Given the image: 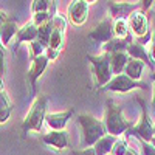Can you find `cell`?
Listing matches in <instances>:
<instances>
[{
  "label": "cell",
  "mask_w": 155,
  "mask_h": 155,
  "mask_svg": "<svg viewBox=\"0 0 155 155\" xmlns=\"http://www.w3.org/2000/svg\"><path fill=\"white\" fill-rule=\"evenodd\" d=\"M76 120L81 127V134H82V141H81L82 147H92L101 137L107 135L104 121L95 118L93 115L79 113V115H76Z\"/></svg>",
  "instance_id": "obj_1"
},
{
  "label": "cell",
  "mask_w": 155,
  "mask_h": 155,
  "mask_svg": "<svg viewBox=\"0 0 155 155\" xmlns=\"http://www.w3.org/2000/svg\"><path fill=\"white\" fill-rule=\"evenodd\" d=\"M104 126L107 129V134H110L113 137H120V135H124L134 124L124 118L123 116V109L118 104H115L113 99L109 98L106 101Z\"/></svg>",
  "instance_id": "obj_2"
},
{
  "label": "cell",
  "mask_w": 155,
  "mask_h": 155,
  "mask_svg": "<svg viewBox=\"0 0 155 155\" xmlns=\"http://www.w3.org/2000/svg\"><path fill=\"white\" fill-rule=\"evenodd\" d=\"M47 104L48 99L44 95H39L34 98L33 104L25 116V120L22 123V132L23 135H27L28 132H41L44 123H45V116H47Z\"/></svg>",
  "instance_id": "obj_3"
},
{
  "label": "cell",
  "mask_w": 155,
  "mask_h": 155,
  "mask_svg": "<svg viewBox=\"0 0 155 155\" xmlns=\"http://www.w3.org/2000/svg\"><path fill=\"white\" fill-rule=\"evenodd\" d=\"M87 61L92 65V71L95 76V88L99 90L101 87H104L112 78V68H110V53H106L102 51L98 56H87Z\"/></svg>",
  "instance_id": "obj_4"
},
{
  "label": "cell",
  "mask_w": 155,
  "mask_h": 155,
  "mask_svg": "<svg viewBox=\"0 0 155 155\" xmlns=\"http://www.w3.org/2000/svg\"><path fill=\"white\" fill-rule=\"evenodd\" d=\"M137 101H138V104L141 107V118H140V121L137 124H134L124 134V138L127 140L129 137H135L137 140L150 141L152 137L155 135V132H153V123H152V120L149 118V115H147V107H146L144 99L137 98Z\"/></svg>",
  "instance_id": "obj_5"
},
{
  "label": "cell",
  "mask_w": 155,
  "mask_h": 155,
  "mask_svg": "<svg viewBox=\"0 0 155 155\" xmlns=\"http://www.w3.org/2000/svg\"><path fill=\"white\" fill-rule=\"evenodd\" d=\"M135 88H147V84L141 82V81H135L132 78H129L127 74L121 73V74H115L99 90H102V92H112V93H127V92H132Z\"/></svg>",
  "instance_id": "obj_6"
},
{
  "label": "cell",
  "mask_w": 155,
  "mask_h": 155,
  "mask_svg": "<svg viewBox=\"0 0 155 155\" xmlns=\"http://www.w3.org/2000/svg\"><path fill=\"white\" fill-rule=\"evenodd\" d=\"M51 23H53V28H51V36H50V42L48 47L61 51L64 47V42H65V30H67V20L62 14H58L51 19Z\"/></svg>",
  "instance_id": "obj_7"
},
{
  "label": "cell",
  "mask_w": 155,
  "mask_h": 155,
  "mask_svg": "<svg viewBox=\"0 0 155 155\" xmlns=\"http://www.w3.org/2000/svg\"><path fill=\"white\" fill-rule=\"evenodd\" d=\"M88 8L90 5L85 0H71L67 8V17L74 27H81L88 19Z\"/></svg>",
  "instance_id": "obj_8"
},
{
  "label": "cell",
  "mask_w": 155,
  "mask_h": 155,
  "mask_svg": "<svg viewBox=\"0 0 155 155\" xmlns=\"http://www.w3.org/2000/svg\"><path fill=\"white\" fill-rule=\"evenodd\" d=\"M127 25H129V30H130V33H132L135 37L144 36L146 33L150 31L147 14H146V11H143L141 8L137 9V11H134L132 14L127 17Z\"/></svg>",
  "instance_id": "obj_9"
},
{
  "label": "cell",
  "mask_w": 155,
  "mask_h": 155,
  "mask_svg": "<svg viewBox=\"0 0 155 155\" xmlns=\"http://www.w3.org/2000/svg\"><path fill=\"white\" fill-rule=\"evenodd\" d=\"M48 58L45 54H41L34 59H31V65L28 68V73H27V79H28V84H30V88H31V95H34L36 92V82L37 79L44 74V71L47 70V65H48Z\"/></svg>",
  "instance_id": "obj_10"
},
{
  "label": "cell",
  "mask_w": 155,
  "mask_h": 155,
  "mask_svg": "<svg viewBox=\"0 0 155 155\" xmlns=\"http://www.w3.org/2000/svg\"><path fill=\"white\" fill-rule=\"evenodd\" d=\"M113 37V28H112V19H104L99 22L92 31L88 33V39H92L96 44H106Z\"/></svg>",
  "instance_id": "obj_11"
},
{
  "label": "cell",
  "mask_w": 155,
  "mask_h": 155,
  "mask_svg": "<svg viewBox=\"0 0 155 155\" xmlns=\"http://www.w3.org/2000/svg\"><path fill=\"white\" fill-rule=\"evenodd\" d=\"M140 3H129V2H110L109 3V16L112 20L116 19H127L134 11L140 9Z\"/></svg>",
  "instance_id": "obj_12"
},
{
  "label": "cell",
  "mask_w": 155,
  "mask_h": 155,
  "mask_svg": "<svg viewBox=\"0 0 155 155\" xmlns=\"http://www.w3.org/2000/svg\"><path fill=\"white\" fill-rule=\"evenodd\" d=\"M42 143L54 147L56 150H62L68 147V132L65 129H61V130H50L48 134L42 135Z\"/></svg>",
  "instance_id": "obj_13"
},
{
  "label": "cell",
  "mask_w": 155,
  "mask_h": 155,
  "mask_svg": "<svg viewBox=\"0 0 155 155\" xmlns=\"http://www.w3.org/2000/svg\"><path fill=\"white\" fill-rule=\"evenodd\" d=\"M74 110L68 109V110H62V112H53V113H47L45 116V123L51 130H61L65 129L67 123L73 118Z\"/></svg>",
  "instance_id": "obj_14"
},
{
  "label": "cell",
  "mask_w": 155,
  "mask_h": 155,
  "mask_svg": "<svg viewBox=\"0 0 155 155\" xmlns=\"http://www.w3.org/2000/svg\"><path fill=\"white\" fill-rule=\"evenodd\" d=\"M37 39V27L33 23V20L31 22H27L23 25L22 28H19L17 30V34H16V44H14V47H12V51H16L19 50V47H20V44H23V42H31V41H36Z\"/></svg>",
  "instance_id": "obj_15"
},
{
  "label": "cell",
  "mask_w": 155,
  "mask_h": 155,
  "mask_svg": "<svg viewBox=\"0 0 155 155\" xmlns=\"http://www.w3.org/2000/svg\"><path fill=\"white\" fill-rule=\"evenodd\" d=\"M126 53L130 56V58H134V59H140V61H143L144 64H146V67H149L152 71L155 70V61L150 58V53L146 50V47H143V45H140V44H137L135 41L129 45V48H127V51Z\"/></svg>",
  "instance_id": "obj_16"
},
{
  "label": "cell",
  "mask_w": 155,
  "mask_h": 155,
  "mask_svg": "<svg viewBox=\"0 0 155 155\" xmlns=\"http://www.w3.org/2000/svg\"><path fill=\"white\" fill-rule=\"evenodd\" d=\"M134 42V39H132V33L129 34L127 37H112L109 42L106 44H102V51H106V53H126L129 45H130Z\"/></svg>",
  "instance_id": "obj_17"
},
{
  "label": "cell",
  "mask_w": 155,
  "mask_h": 155,
  "mask_svg": "<svg viewBox=\"0 0 155 155\" xmlns=\"http://www.w3.org/2000/svg\"><path fill=\"white\" fill-rule=\"evenodd\" d=\"M17 30H19L17 22L8 17V20L2 25V28H0V45L3 48H6L9 45V42L12 41V37H16Z\"/></svg>",
  "instance_id": "obj_18"
},
{
  "label": "cell",
  "mask_w": 155,
  "mask_h": 155,
  "mask_svg": "<svg viewBox=\"0 0 155 155\" xmlns=\"http://www.w3.org/2000/svg\"><path fill=\"white\" fill-rule=\"evenodd\" d=\"M144 67H146V64L143 61H140V59H134L129 56V61L126 64V67H124V74H127L129 78H132V79L135 81H140V78L141 74H143L144 71Z\"/></svg>",
  "instance_id": "obj_19"
},
{
  "label": "cell",
  "mask_w": 155,
  "mask_h": 155,
  "mask_svg": "<svg viewBox=\"0 0 155 155\" xmlns=\"http://www.w3.org/2000/svg\"><path fill=\"white\" fill-rule=\"evenodd\" d=\"M115 141H116V137L107 134L104 137H101L92 147H93V150H95L96 155H107V153L112 152V147L115 144Z\"/></svg>",
  "instance_id": "obj_20"
},
{
  "label": "cell",
  "mask_w": 155,
  "mask_h": 155,
  "mask_svg": "<svg viewBox=\"0 0 155 155\" xmlns=\"http://www.w3.org/2000/svg\"><path fill=\"white\" fill-rule=\"evenodd\" d=\"M129 61V54L127 53H112L110 54V68L113 76L115 74H121L124 71V67Z\"/></svg>",
  "instance_id": "obj_21"
},
{
  "label": "cell",
  "mask_w": 155,
  "mask_h": 155,
  "mask_svg": "<svg viewBox=\"0 0 155 155\" xmlns=\"http://www.w3.org/2000/svg\"><path fill=\"white\" fill-rule=\"evenodd\" d=\"M11 112H12V104L9 101L8 93L3 90V92H0V124H5L9 120Z\"/></svg>",
  "instance_id": "obj_22"
},
{
  "label": "cell",
  "mask_w": 155,
  "mask_h": 155,
  "mask_svg": "<svg viewBox=\"0 0 155 155\" xmlns=\"http://www.w3.org/2000/svg\"><path fill=\"white\" fill-rule=\"evenodd\" d=\"M112 28H113V37H127L130 34V30H129L127 25V19H116L112 22Z\"/></svg>",
  "instance_id": "obj_23"
},
{
  "label": "cell",
  "mask_w": 155,
  "mask_h": 155,
  "mask_svg": "<svg viewBox=\"0 0 155 155\" xmlns=\"http://www.w3.org/2000/svg\"><path fill=\"white\" fill-rule=\"evenodd\" d=\"M51 28H53V23L51 20L39 25L37 27V41L41 42L42 45L48 47V42H50V36H51Z\"/></svg>",
  "instance_id": "obj_24"
},
{
  "label": "cell",
  "mask_w": 155,
  "mask_h": 155,
  "mask_svg": "<svg viewBox=\"0 0 155 155\" xmlns=\"http://www.w3.org/2000/svg\"><path fill=\"white\" fill-rule=\"evenodd\" d=\"M30 53H31V59H34V58H37V56H41V54H45V50H47V47L45 45H42L41 42L37 41H31L30 44Z\"/></svg>",
  "instance_id": "obj_25"
},
{
  "label": "cell",
  "mask_w": 155,
  "mask_h": 155,
  "mask_svg": "<svg viewBox=\"0 0 155 155\" xmlns=\"http://www.w3.org/2000/svg\"><path fill=\"white\" fill-rule=\"evenodd\" d=\"M51 8V2L50 0H33L31 3V12H42V11H48L50 12Z\"/></svg>",
  "instance_id": "obj_26"
},
{
  "label": "cell",
  "mask_w": 155,
  "mask_h": 155,
  "mask_svg": "<svg viewBox=\"0 0 155 155\" xmlns=\"http://www.w3.org/2000/svg\"><path fill=\"white\" fill-rule=\"evenodd\" d=\"M127 140L126 138H123V140H118L116 138V141H115V144H113V147H112V155H124L126 153V150H127Z\"/></svg>",
  "instance_id": "obj_27"
},
{
  "label": "cell",
  "mask_w": 155,
  "mask_h": 155,
  "mask_svg": "<svg viewBox=\"0 0 155 155\" xmlns=\"http://www.w3.org/2000/svg\"><path fill=\"white\" fill-rule=\"evenodd\" d=\"M53 17L50 16V12L48 11H42V12H34L33 14V23L36 25V27H39V25H42L48 20H51Z\"/></svg>",
  "instance_id": "obj_28"
},
{
  "label": "cell",
  "mask_w": 155,
  "mask_h": 155,
  "mask_svg": "<svg viewBox=\"0 0 155 155\" xmlns=\"http://www.w3.org/2000/svg\"><path fill=\"white\" fill-rule=\"evenodd\" d=\"M140 147H141V155H155V147L144 140H138Z\"/></svg>",
  "instance_id": "obj_29"
},
{
  "label": "cell",
  "mask_w": 155,
  "mask_h": 155,
  "mask_svg": "<svg viewBox=\"0 0 155 155\" xmlns=\"http://www.w3.org/2000/svg\"><path fill=\"white\" fill-rule=\"evenodd\" d=\"M152 41V31H149V33H146L144 36H140V37H135V42L137 44H140V45H143V47H146L149 42Z\"/></svg>",
  "instance_id": "obj_30"
},
{
  "label": "cell",
  "mask_w": 155,
  "mask_h": 155,
  "mask_svg": "<svg viewBox=\"0 0 155 155\" xmlns=\"http://www.w3.org/2000/svg\"><path fill=\"white\" fill-rule=\"evenodd\" d=\"M71 155H96L93 147H82V149H74L71 150Z\"/></svg>",
  "instance_id": "obj_31"
},
{
  "label": "cell",
  "mask_w": 155,
  "mask_h": 155,
  "mask_svg": "<svg viewBox=\"0 0 155 155\" xmlns=\"http://www.w3.org/2000/svg\"><path fill=\"white\" fill-rule=\"evenodd\" d=\"M59 53H61V51L53 50V48H50V47H47V50H45V56L48 58V61H56L58 56H59Z\"/></svg>",
  "instance_id": "obj_32"
},
{
  "label": "cell",
  "mask_w": 155,
  "mask_h": 155,
  "mask_svg": "<svg viewBox=\"0 0 155 155\" xmlns=\"http://www.w3.org/2000/svg\"><path fill=\"white\" fill-rule=\"evenodd\" d=\"M5 74V48L0 45V76Z\"/></svg>",
  "instance_id": "obj_33"
},
{
  "label": "cell",
  "mask_w": 155,
  "mask_h": 155,
  "mask_svg": "<svg viewBox=\"0 0 155 155\" xmlns=\"http://www.w3.org/2000/svg\"><path fill=\"white\" fill-rule=\"evenodd\" d=\"M153 2H155V0H141V2H140L141 9H143V11H149V9L152 8Z\"/></svg>",
  "instance_id": "obj_34"
},
{
  "label": "cell",
  "mask_w": 155,
  "mask_h": 155,
  "mask_svg": "<svg viewBox=\"0 0 155 155\" xmlns=\"http://www.w3.org/2000/svg\"><path fill=\"white\" fill-rule=\"evenodd\" d=\"M150 58L155 61V33H153V36H152V45H150Z\"/></svg>",
  "instance_id": "obj_35"
},
{
  "label": "cell",
  "mask_w": 155,
  "mask_h": 155,
  "mask_svg": "<svg viewBox=\"0 0 155 155\" xmlns=\"http://www.w3.org/2000/svg\"><path fill=\"white\" fill-rule=\"evenodd\" d=\"M6 20H8V16L5 14V12H3L2 9H0V28H2V25H3Z\"/></svg>",
  "instance_id": "obj_36"
},
{
  "label": "cell",
  "mask_w": 155,
  "mask_h": 155,
  "mask_svg": "<svg viewBox=\"0 0 155 155\" xmlns=\"http://www.w3.org/2000/svg\"><path fill=\"white\" fill-rule=\"evenodd\" d=\"M124 155H141L140 152H137L134 147H130V146H127V150H126V153Z\"/></svg>",
  "instance_id": "obj_37"
},
{
  "label": "cell",
  "mask_w": 155,
  "mask_h": 155,
  "mask_svg": "<svg viewBox=\"0 0 155 155\" xmlns=\"http://www.w3.org/2000/svg\"><path fill=\"white\" fill-rule=\"evenodd\" d=\"M152 110L155 112V82L152 85Z\"/></svg>",
  "instance_id": "obj_38"
},
{
  "label": "cell",
  "mask_w": 155,
  "mask_h": 155,
  "mask_svg": "<svg viewBox=\"0 0 155 155\" xmlns=\"http://www.w3.org/2000/svg\"><path fill=\"white\" fill-rule=\"evenodd\" d=\"M5 90V84H3V76H0V92Z\"/></svg>",
  "instance_id": "obj_39"
},
{
  "label": "cell",
  "mask_w": 155,
  "mask_h": 155,
  "mask_svg": "<svg viewBox=\"0 0 155 155\" xmlns=\"http://www.w3.org/2000/svg\"><path fill=\"white\" fill-rule=\"evenodd\" d=\"M149 143H150V144H152V146H153V147H155V135H153V137H152V140H150V141H149Z\"/></svg>",
  "instance_id": "obj_40"
},
{
  "label": "cell",
  "mask_w": 155,
  "mask_h": 155,
  "mask_svg": "<svg viewBox=\"0 0 155 155\" xmlns=\"http://www.w3.org/2000/svg\"><path fill=\"white\" fill-rule=\"evenodd\" d=\"M150 78H152V81H153V82H155V70H153V71H152V74H150Z\"/></svg>",
  "instance_id": "obj_41"
},
{
  "label": "cell",
  "mask_w": 155,
  "mask_h": 155,
  "mask_svg": "<svg viewBox=\"0 0 155 155\" xmlns=\"http://www.w3.org/2000/svg\"><path fill=\"white\" fill-rule=\"evenodd\" d=\"M85 2L90 5V3H95V2H98V0H85Z\"/></svg>",
  "instance_id": "obj_42"
},
{
  "label": "cell",
  "mask_w": 155,
  "mask_h": 155,
  "mask_svg": "<svg viewBox=\"0 0 155 155\" xmlns=\"http://www.w3.org/2000/svg\"><path fill=\"white\" fill-rule=\"evenodd\" d=\"M153 132H155V123H153Z\"/></svg>",
  "instance_id": "obj_43"
},
{
  "label": "cell",
  "mask_w": 155,
  "mask_h": 155,
  "mask_svg": "<svg viewBox=\"0 0 155 155\" xmlns=\"http://www.w3.org/2000/svg\"><path fill=\"white\" fill-rule=\"evenodd\" d=\"M107 155H112V153H107Z\"/></svg>",
  "instance_id": "obj_44"
}]
</instances>
